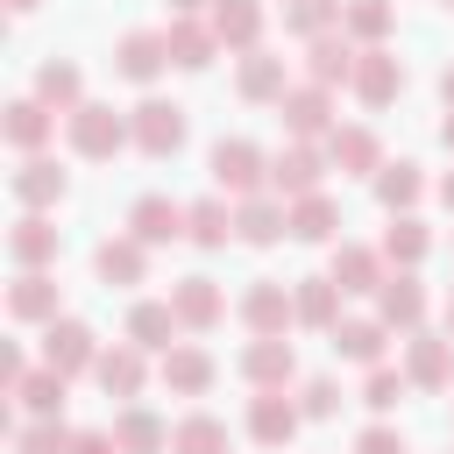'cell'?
Segmentation results:
<instances>
[{
  "instance_id": "cell-49",
  "label": "cell",
  "mask_w": 454,
  "mask_h": 454,
  "mask_svg": "<svg viewBox=\"0 0 454 454\" xmlns=\"http://www.w3.org/2000/svg\"><path fill=\"white\" fill-rule=\"evenodd\" d=\"M170 14H213V0H163Z\"/></svg>"
},
{
  "instance_id": "cell-13",
  "label": "cell",
  "mask_w": 454,
  "mask_h": 454,
  "mask_svg": "<svg viewBox=\"0 0 454 454\" xmlns=\"http://www.w3.org/2000/svg\"><path fill=\"white\" fill-rule=\"evenodd\" d=\"M298 426H305V411H298L291 390H255V397H248V440H255V447H291Z\"/></svg>"
},
{
  "instance_id": "cell-51",
  "label": "cell",
  "mask_w": 454,
  "mask_h": 454,
  "mask_svg": "<svg viewBox=\"0 0 454 454\" xmlns=\"http://www.w3.org/2000/svg\"><path fill=\"white\" fill-rule=\"evenodd\" d=\"M440 333H454V284H447V305H440Z\"/></svg>"
},
{
  "instance_id": "cell-41",
  "label": "cell",
  "mask_w": 454,
  "mask_h": 454,
  "mask_svg": "<svg viewBox=\"0 0 454 454\" xmlns=\"http://www.w3.org/2000/svg\"><path fill=\"white\" fill-rule=\"evenodd\" d=\"M170 454H227V419L184 411V419L170 426Z\"/></svg>"
},
{
  "instance_id": "cell-25",
  "label": "cell",
  "mask_w": 454,
  "mask_h": 454,
  "mask_svg": "<svg viewBox=\"0 0 454 454\" xmlns=\"http://www.w3.org/2000/svg\"><path fill=\"white\" fill-rule=\"evenodd\" d=\"M348 298H376L383 291V277H390V262H383V248H369V241H333V270H326Z\"/></svg>"
},
{
  "instance_id": "cell-48",
  "label": "cell",
  "mask_w": 454,
  "mask_h": 454,
  "mask_svg": "<svg viewBox=\"0 0 454 454\" xmlns=\"http://www.w3.org/2000/svg\"><path fill=\"white\" fill-rule=\"evenodd\" d=\"M71 454H121V447H114V433H106V426H78Z\"/></svg>"
},
{
  "instance_id": "cell-22",
  "label": "cell",
  "mask_w": 454,
  "mask_h": 454,
  "mask_svg": "<svg viewBox=\"0 0 454 454\" xmlns=\"http://www.w3.org/2000/svg\"><path fill=\"white\" fill-rule=\"evenodd\" d=\"M114 71H121L128 85H156V78L170 71V50H163V28H128V35L114 43Z\"/></svg>"
},
{
  "instance_id": "cell-38",
  "label": "cell",
  "mask_w": 454,
  "mask_h": 454,
  "mask_svg": "<svg viewBox=\"0 0 454 454\" xmlns=\"http://www.w3.org/2000/svg\"><path fill=\"white\" fill-rule=\"evenodd\" d=\"M291 241H340V206L326 192L291 199Z\"/></svg>"
},
{
  "instance_id": "cell-34",
  "label": "cell",
  "mask_w": 454,
  "mask_h": 454,
  "mask_svg": "<svg viewBox=\"0 0 454 454\" xmlns=\"http://www.w3.org/2000/svg\"><path fill=\"white\" fill-rule=\"evenodd\" d=\"M35 99H43L50 114H78V106H85V71H78L71 57H43V64H35Z\"/></svg>"
},
{
  "instance_id": "cell-3",
  "label": "cell",
  "mask_w": 454,
  "mask_h": 454,
  "mask_svg": "<svg viewBox=\"0 0 454 454\" xmlns=\"http://www.w3.org/2000/svg\"><path fill=\"white\" fill-rule=\"evenodd\" d=\"M234 319L248 326V340H262V333H291V326H298V312H291V284H284V277H248V291L234 298Z\"/></svg>"
},
{
  "instance_id": "cell-19",
  "label": "cell",
  "mask_w": 454,
  "mask_h": 454,
  "mask_svg": "<svg viewBox=\"0 0 454 454\" xmlns=\"http://www.w3.org/2000/svg\"><path fill=\"white\" fill-rule=\"evenodd\" d=\"M156 376H163V390H170V397H206V390H213V376H220V362H213L199 340H177L170 355H156Z\"/></svg>"
},
{
  "instance_id": "cell-14",
  "label": "cell",
  "mask_w": 454,
  "mask_h": 454,
  "mask_svg": "<svg viewBox=\"0 0 454 454\" xmlns=\"http://www.w3.org/2000/svg\"><path fill=\"white\" fill-rule=\"evenodd\" d=\"M234 92H241L248 106H277V99L291 92V64H284L277 50H248V57H234Z\"/></svg>"
},
{
  "instance_id": "cell-5",
  "label": "cell",
  "mask_w": 454,
  "mask_h": 454,
  "mask_svg": "<svg viewBox=\"0 0 454 454\" xmlns=\"http://www.w3.org/2000/svg\"><path fill=\"white\" fill-rule=\"evenodd\" d=\"M43 369H57V376H92L99 369V333L85 326V319H50L43 326Z\"/></svg>"
},
{
  "instance_id": "cell-1",
  "label": "cell",
  "mask_w": 454,
  "mask_h": 454,
  "mask_svg": "<svg viewBox=\"0 0 454 454\" xmlns=\"http://www.w3.org/2000/svg\"><path fill=\"white\" fill-rule=\"evenodd\" d=\"M64 142H71V156H85V163H106V156H121V149L135 142V128H128V114H121V106H106V99H85L78 114H64Z\"/></svg>"
},
{
  "instance_id": "cell-12",
  "label": "cell",
  "mask_w": 454,
  "mask_h": 454,
  "mask_svg": "<svg viewBox=\"0 0 454 454\" xmlns=\"http://www.w3.org/2000/svg\"><path fill=\"white\" fill-rule=\"evenodd\" d=\"M404 376L411 390H447L454 383V333H404Z\"/></svg>"
},
{
  "instance_id": "cell-46",
  "label": "cell",
  "mask_w": 454,
  "mask_h": 454,
  "mask_svg": "<svg viewBox=\"0 0 454 454\" xmlns=\"http://www.w3.org/2000/svg\"><path fill=\"white\" fill-rule=\"evenodd\" d=\"M355 454H411V447H404V433H397V426H383V419H376V426H362V433H355Z\"/></svg>"
},
{
  "instance_id": "cell-37",
  "label": "cell",
  "mask_w": 454,
  "mask_h": 454,
  "mask_svg": "<svg viewBox=\"0 0 454 454\" xmlns=\"http://www.w3.org/2000/svg\"><path fill=\"white\" fill-rule=\"evenodd\" d=\"M369 184H376V206H383V213H411V206H419V192H426V177H419V163H411V156L383 163Z\"/></svg>"
},
{
  "instance_id": "cell-18",
  "label": "cell",
  "mask_w": 454,
  "mask_h": 454,
  "mask_svg": "<svg viewBox=\"0 0 454 454\" xmlns=\"http://www.w3.org/2000/svg\"><path fill=\"white\" fill-rule=\"evenodd\" d=\"M376 319H383L390 333H419V326H426V284H419V270H390V277H383Z\"/></svg>"
},
{
  "instance_id": "cell-20",
  "label": "cell",
  "mask_w": 454,
  "mask_h": 454,
  "mask_svg": "<svg viewBox=\"0 0 454 454\" xmlns=\"http://www.w3.org/2000/svg\"><path fill=\"white\" fill-rule=\"evenodd\" d=\"M92 383H99L106 397H121V404H142V383H149V355H142L135 340H114V348H99V369H92Z\"/></svg>"
},
{
  "instance_id": "cell-7",
  "label": "cell",
  "mask_w": 454,
  "mask_h": 454,
  "mask_svg": "<svg viewBox=\"0 0 454 454\" xmlns=\"http://www.w3.org/2000/svg\"><path fill=\"white\" fill-rule=\"evenodd\" d=\"M326 170H333V163H326L319 142H284V149L270 156V192H277L284 206H291V199H312Z\"/></svg>"
},
{
  "instance_id": "cell-33",
  "label": "cell",
  "mask_w": 454,
  "mask_h": 454,
  "mask_svg": "<svg viewBox=\"0 0 454 454\" xmlns=\"http://www.w3.org/2000/svg\"><path fill=\"white\" fill-rule=\"evenodd\" d=\"M106 433H114V447H121V454H170V426H163L149 404H121Z\"/></svg>"
},
{
  "instance_id": "cell-17",
  "label": "cell",
  "mask_w": 454,
  "mask_h": 454,
  "mask_svg": "<svg viewBox=\"0 0 454 454\" xmlns=\"http://www.w3.org/2000/svg\"><path fill=\"white\" fill-rule=\"evenodd\" d=\"M170 305H177V319H184V333H213L220 319H227V291L206 277V270H192V277H177L170 284Z\"/></svg>"
},
{
  "instance_id": "cell-21",
  "label": "cell",
  "mask_w": 454,
  "mask_h": 454,
  "mask_svg": "<svg viewBox=\"0 0 454 454\" xmlns=\"http://www.w3.org/2000/svg\"><path fill=\"white\" fill-rule=\"evenodd\" d=\"M163 50H170L177 71H206V64L220 57V35H213L206 14H170V21H163Z\"/></svg>"
},
{
  "instance_id": "cell-44",
  "label": "cell",
  "mask_w": 454,
  "mask_h": 454,
  "mask_svg": "<svg viewBox=\"0 0 454 454\" xmlns=\"http://www.w3.org/2000/svg\"><path fill=\"white\" fill-rule=\"evenodd\" d=\"M404 390H411V376H404V369H390V362L362 376V404H369L376 419H383V411H397V404H404Z\"/></svg>"
},
{
  "instance_id": "cell-4",
  "label": "cell",
  "mask_w": 454,
  "mask_h": 454,
  "mask_svg": "<svg viewBox=\"0 0 454 454\" xmlns=\"http://www.w3.org/2000/svg\"><path fill=\"white\" fill-rule=\"evenodd\" d=\"M277 121H284V135H291V142H326V135L340 128L333 92H326V85H312V78H305V85H291V92L277 99Z\"/></svg>"
},
{
  "instance_id": "cell-53",
  "label": "cell",
  "mask_w": 454,
  "mask_h": 454,
  "mask_svg": "<svg viewBox=\"0 0 454 454\" xmlns=\"http://www.w3.org/2000/svg\"><path fill=\"white\" fill-rule=\"evenodd\" d=\"M35 7H43V0H7V14H35Z\"/></svg>"
},
{
  "instance_id": "cell-45",
  "label": "cell",
  "mask_w": 454,
  "mask_h": 454,
  "mask_svg": "<svg viewBox=\"0 0 454 454\" xmlns=\"http://www.w3.org/2000/svg\"><path fill=\"white\" fill-rule=\"evenodd\" d=\"M298 411H305V419H333V411H340V383H333V376H305V383H298Z\"/></svg>"
},
{
  "instance_id": "cell-9",
  "label": "cell",
  "mask_w": 454,
  "mask_h": 454,
  "mask_svg": "<svg viewBox=\"0 0 454 454\" xmlns=\"http://www.w3.org/2000/svg\"><path fill=\"white\" fill-rule=\"evenodd\" d=\"M184 220H192V206H177L170 192H142V199L128 206V234H135L142 248H170V241H184Z\"/></svg>"
},
{
  "instance_id": "cell-2",
  "label": "cell",
  "mask_w": 454,
  "mask_h": 454,
  "mask_svg": "<svg viewBox=\"0 0 454 454\" xmlns=\"http://www.w3.org/2000/svg\"><path fill=\"white\" fill-rule=\"evenodd\" d=\"M206 170H213V184H220V199H255V192H270V156L248 142V135H220L213 142V156H206Z\"/></svg>"
},
{
  "instance_id": "cell-40",
  "label": "cell",
  "mask_w": 454,
  "mask_h": 454,
  "mask_svg": "<svg viewBox=\"0 0 454 454\" xmlns=\"http://www.w3.org/2000/svg\"><path fill=\"white\" fill-rule=\"evenodd\" d=\"M340 14H348V0H284V28H291L298 43L333 35V28H340Z\"/></svg>"
},
{
  "instance_id": "cell-15",
  "label": "cell",
  "mask_w": 454,
  "mask_h": 454,
  "mask_svg": "<svg viewBox=\"0 0 454 454\" xmlns=\"http://www.w3.org/2000/svg\"><path fill=\"white\" fill-rule=\"evenodd\" d=\"M348 85H355L362 106H390V99L404 92V57H397L390 43H376V50L355 57V78H348Z\"/></svg>"
},
{
  "instance_id": "cell-42",
  "label": "cell",
  "mask_w": 454,
  "mask_h": 454,
  "mask_svg": "<svg viewBox=\"0 0 454 454\" xmlns=\"http://www.w3.org/2000/svg\"><path fill=\"white\" fill-rule=\"evenodd\" d=\"M340 28H348L362 50H376V43H390V28H397V7H390V0H348Z\"/></svg>"
},
{
  "instance_id": "cell-10",
  "label": "cell",
  "mask_w": 454,
  "mask_h": 454,
  "mask_svg": "<svg viewBox=\"0 0 454 454\" xmlns=\"http://www.w3.org/2000/svg\"><path fill=\"white\" fill-rule=\"evenodd\" d=\"M7 319H21V326L64 319V284H57L50 270H14V284H7Z\"/></svg>"
},
{
  "instance_id": "cell-31",
  "label": "cell",
  "mask_w": 454,
  "mask_h": 454,
  "mask_svg": "<svg viewBox=\"0 0 454 454\" xmlns=\"http://www.w3.org/2000/svg\"><path fill=\"white\" fill-rule=\"evenodd\" d=\"M355 57H362V43H355L348 28H333V35L305 43V78L333 92V85H348V78H355Z\"/></svg>"
},
{
  "instance_id": "cell-43",
  "label": "cell",
  "mask_w": 454,
  "mask_h": 454,
  "mask_svg": "<svg viewBox=\"0 0 454 454\" xmlns=\"http://www.w3.org/2000/svg\"><path fill=\"white\" fill-rule=\"evenodd\" d=\"M7 440H14V454H71V440H78V433H71L64 419H21Z\"/></svg>"
},
{
  "instance_id": "cell-55",
  "label": "cell",
  "mask_w": 454,
  "mask_h": 454,
  "mask_svg": "<svg viewBox=\"0 0 454 454\" xmlns=\"http://www.w3.org/2000/svg\"><path fill=\"white\" fill-rule=\"evenodd\" d=\"M440 7H447V14H454V0H440Z\"/></svg>"
},
{
  "instance_id": "cell-24",
  "label": "cell",
  "mask_w": 454,
  "mask_h": 454,
  "mask_svg": "<svg viewBox=\"0 0 454 454\" xmlns=\"http://www.w3.org/2000/svg\"><path fill=\"white\" fill-rule=\"evenodd\" d=\"M284 234H291V206H284L277 192H255V199L234 206V241H248V248H277Z\"/></svg>"
},
{
  "instance_id": "cell-36",
  "label": "cell",
  "mask_w": 454,
  "mask_h": 454,
  "mask_svg": "<svg viewBox=\"0 0 454 454\" xmlns=\"http://www.w3.org/2000/svg\"><path fill=\"white\" fill-rule=\"evenodd\" d=\"M184 241L192 248H227L234 241V199H192V220H184Z\"/></svg>"
},
{
  "instance_id": "cell-8",
  "label": "cell",
  "mask_w": 454,
  "mask_h": 454,
  "mask_svg": "<svg viewBox=\"0 0 454 454\" xmlns=\"http://www.w3.org/2000/svg\"><path fill=\"white\" fill-rule=\"evenodd\" d=\"M7 192H14V206H21V213H57V206H64V192H71V177H64V163H57V156H21V163H14V177H7Z\"/></svg>"
},
{
  "instance_id": "cell-23",
  "label": "cell",
  "mask_w": 454,
  "mask_h": 454,
  "mask_svg": "<svg viewBox=\"0 0 454 454\" xmlns=\"http://www.w3.org/2000/svg\"><path fill=\"white\" fill-rule=\"evenodd\" d=\"M326 163H333L340 177H376V170H383V142H376V128L340 121V128L326 135Z\"/></svg>"
},
{
  "instance_id": "cell-28",
  "label": "cell",
  "mask_w": 454,
  "mask_h": 454,
  "mask_svg": "<svg viewBox=\"0 0 454 454\" xmlns=\"http://www.w3.org/2000/svg\"><path fill=\"white\" fill-rule=\"evenodd\" d=\"M92 277H99L106 291H128V284L149 277V248H142L135 234H106V241L92 248Z\"/></svg>"
},
{
  "instance_id": "cell-32",
  "label": "cell",
  "mask_w": 454,
  "mask_h": 454,
  "mask_svg": "<svg viewBox=\"0 0 454 454\" xmlns=\"http://www.w3.org/2000/svg\"><path fill=\"white\" fill-rule=\"evenodd\" d=\"M340 298H348V291H340L326 270L291 284V312H298V326H312V333H333V326H340Z\"/></svg>"
},
{
  "instance_id": "cell-6",
  "label": "cell",
  "mask_w": 454,
  "mask_h": 454,
  "mask_svg": "<svg viewBox=\"0 0 454 454\" xmlns=\"http://www.w3.org/2000/svg\"><path fill=\"white\" fill-rule=\"evenodd\" d=\"M128 128H135V149H142V156H177L184 135H192V121H184L177 99H142V106H128Z\"/></svg>"
},
{
  "instance_id": "cell-30",
  "label": "cell",
  "mask_w": 454,
  "mask_h": 454,
  "mask_svg": "<svg viewBox=\"0 0 454 454\" xmlns=\"http://www.w3.org/2000/svg\"><path fill=\"white\" fill-rule=\"evenodd\" d=\"M213 35H220V50H234V57H248V50H262V0H213Z\"/></svg>"
},
{
  "instance_id": "cell-47",
  "label": "cell",
  "mask_w": 454,
  "mask_h": 454,
  "mask_svg": "<svg viewBox=\"0 0 454 454\" xmlns=\"http://www.w3.org/2000/svg\"><path fill=\"white\" fill-rule=\"evenodd\" d=\"M21 376H28L21 340H0V397H14V390H21Z\"/></svg>"
},
{
  "instance_id": "cell-54",
  "label": "cell",
  "mask_w": 454,
  "mask_h": 454,
  "mask_svg": "<svg viewBox=\"0 0 454 454\" xmlns=\"http://www.w3.org/2000/svg\"><path fill=\"white\" fill-rule=\"evenodd\" d=\"M440 142H447V156H454V114H447V121H440Z\"/></svg>"
},
{
  "instance_id": "cell-29",
  "label": "cell",
  "mask_w": 454,
  "mask_h": 454,
  "mask_svg": "<svg viewBox=\"0 0 454 454\" xmlns=\"http://www.w3.org/2000/svg\"><path fill=\"white\" fill-rule=\"evenodd\" d=\"M333 355L340 362H355V369H383V348H390V326L376 319V312H355V319H340L333 333Z\"/></svg>"
},
{
  "instance_id": "cell-16",
  "label": "cell",
  "mask_w": 454,
  "mask_h": 454,
  "mask_svg": "<svg viewBox=\"0 0 454 454\" xmlns=\"http://www.w3.org/2000/svg\"><path fill=\"white\" fill-rule=\"evenodd\" d=\"M57 121H64V114H50L35 92L0 106V135H7V149H21V156H43V149H50V135H57Z\"/></svg>"
},
{
  "instance_id": "cell-11",
  "label": "cell",
  "mask_w": 454,
  "mask_h": 454,
  "mask_svg": "<svg viewBox=\"0 0 454 454\" xmlns=\"http://www.w3.org/2000/svg\"><path fill=\"white\" fill-rule=\"evenodd\" d=\"M241 383L248 390H291V376H298V355H291V340L284 333H262V340H248L241 348Z\"/></svg>"
},
{
  "instance_id": "cell-26",
  "label": "cell",
  "mask_w": 454,
  "mask_h": 454,
  "mask_svg": "<svg viewBox=\"0 0 454 454\" xmlns=\"http://www.w3.org/2000/svg\"><path fill=\"white\" fill-rule=\"evenodd\" d=\"M177 333H184V319H177L170 298H135V305H128V340H135L142 355H170Z\"/></svg>"
},
{
  "instance_id": "cell-39",
  "label": "cell",
  "mask_w": 454,
  "mask_h": 454,
  "mask_svg": "<svg viewBox=\"0 0 454 454\" xmlns=\"http://www.w3.org/2000/svg\"><path fill=\"white\" fill-rule=\"evenodd\" d=\"M64 390H71V376H57V369H28L21 390H14V404H21L28 419H64Z\"/></svg>"
},
{
  "instance_id": "cell-27",
  "label": "cell",
  "mask_w": 454,
  "mask_h": 454,
  "mask_svg": "<svg viewBox=\"0 0 454 454\" xmlns=\"http://www.w3.org/2000/svg\"><path fill=\"white\" fill-rule=\"evenodd\" d=\"M57 248H64V234H57L50 213H21V220L7 227V255H14V270H50Z\"/></svg>"
},
{
  "instance_id": "cell-50",
  "label": "cell",
  "mask_w": 454,
  "mask_h": 454,
  "mask_svg": "<svg viewBox=\"0 0 454 454\" xmlns=\"http://www.w3.org/2000/svg\"><path fill=\"white\" fill-rule=\"evenodd\" d=\"M440 106H447V114H454V64H447V71H440Z\"/></svg>"
},
{
  "instance_id": "cell-35",
  "label": "cell",
  "mask_w": 454,
  "mask_h": 454,
  "mask_svg": "<svg viewBox=\"0 0 454 454\" xmlns=\"http://www.w3.org/2000/svg\"><path fill=\"white\" fill-rule=\"evenodd\" d=\"M376 248H383V262H390V270H419V262H426V248H433V227H426L419 213H390V227H383V241H376Z\"/></svg>"
},
{
  "instance_id": "cell-52",
  "label": "cell",
  "mask_w": 454,
  "mask_h": 454,
  "mask_svg": "<svg viewBox=\"0 0 454 454\" xmlns=\"http://www.w3.org/2000/svg\"><path fill=\"white\" fill-rule=\"evenodd\" d=\"M440 206H447V213H454V170H447V177H440Z\"/></svg>"
}]
</instances>
